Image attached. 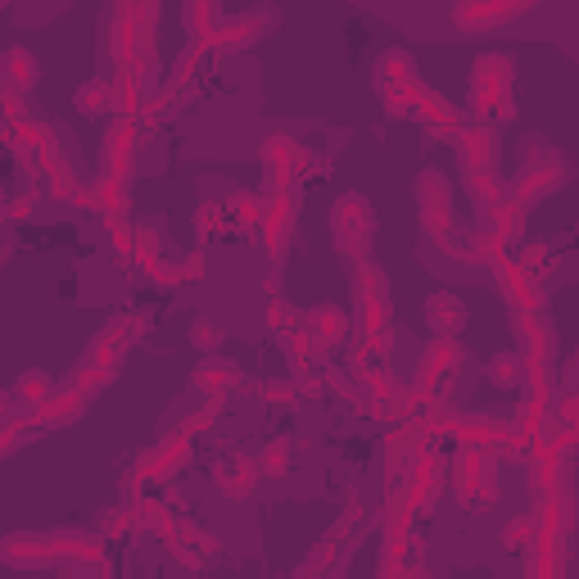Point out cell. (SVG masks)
Returning <instances> with one entry per match:
<instances>
[{
    "instance_id": "cell-1",
    "label": "cell",
    "mask_w": 579,
    "mask_h": 579,
    "mask_svg": "<svg viewBox=\"0 0 579 579\" xmlns=\"http://www.w3.org/2000/svg\"><path fill=\"white\" fill-rule=\"evenodd\" d=\"M331 227H335V240H340V249H344V254L362 258V249H367L371 227H376V218H371V204H367V200H358V195H344V200L335 204Z\"/></svg>"
},
{
    "instance_id": "cell-2",
    "label": "cell",
    "mask_w": 579,
    "mask_h": 579,
    "mask_svg": "<svg viewBox=\"0 0 579 579\" xmlns=\"http://www.w3.org/2000/svg\"><path fill=\"white\" fill-rule=\"evenodd\" d=\"M299 331H304L308 344H313V358H322V353H331L335 344L349 335V317H344L335 304H317V308H308V313H304Z\"/></svg>"
},
{
    "instance_id": "cell-3",
    "label": "cell",
    "mask_w": 579,
    "mask_h": 579,
    "mask_svg": "<svg viewBox=\"0 0 579 579\" xmlns=\"http://www.w3.org/2000/svg\"><path fill=\"white\" fill-rule=\"evenodd\" d=\"M561 177H566V168L557 163V154L548 159V168H543V163H525V172L516 177V186H512V204H516V209H530V204H539L548 190L561 186Z\"/></svg>"
},
{
    "instance_id": "cell-4",
    "label": "cell",
    "mask_w": 579,
    "mask_h": 579,
    "mask_svg": "<svg viewBox=\"0 0 579 579\" xmlns=\"http://www.w3.org/2000/svg\"><path fill=\"white\" fill-rule=\"evenodd\" d=\"M37 77H41V64H37V55H32V50L10 46L5 55H0V91L23 95V91H32V86H37Z\"/></svg>"
},
{
    "instance_id": "cell-5",
    "label": "cell",
    "mask_w": 579,
    "mask_h": 579,
    "mask_svg": "<svg viewBox=\"0 0 579 579\" xmlns=\"http://www.w3.org/2000/svg\"><path fill=\"white\" fill-rule=\"evenodd\" d=\"M457 371H462V349L453 340H435L426 349V358H421V385L426 390H444Z\"/></svg>"
},
{
    "instance_id": "cell-6",
    "label": "cell",
    "mask_w": 579,
    "mask_h": 579,
    "mask_svg": "<svg viewBox=\"0 0 579 579\" xmlns=\"http://www.w3.org/2000/svg\"><path fill=\"white\" fill-rule=\"evenodd\" d=\"M0 557L10 561V566H50L55 548H50V534H14V539L0 543Z\"/></svg>"
},
{
    "instance_id": "cell-7",
    "label": "cell",
    "mask_w": 579,
    "mask_h": 579,
    "mask_svg": "<svg viewBox=\"0 0 579 579\" xmlns=\"http://www.w3.org/2000/svg\"><path fill=\"white\" fill-rule=\"evenodd\" d=\"M426 322H430V331H435V340H453V335L466 326L462 299L448 295V290H435V295H430V304H426Z\"/></svg>"
},
{
    "instance_id": "cell-8",
    "label": "cell",
    "mask_w": 579,
    "mask_h": 579,
    "mask_svg": "<svg viewBox=\"0 0 579 579\" xmlns=\"http://www.w3.org/2000/svg\"><path fill=\"white\" fill-rule=\"evenodd\" d=\"M457 154H462L466 172H489L498 159V141L489 127H466L462 132V145H457Z\"/></svg>"
},
{
    "instance_id": "cell-9",
    "label": "cell",
    "mask_w": 579,
    "mask_h": 579,
    "mask_svg": "<svg viewBox=\"0 0 579 579\" xmlns=\"http://www.w3.org/2000/svg\"><path fill=\"white\" fill-rule=\"evenodd\" d=\"M525 10H530V5H457L453 23H457V28L480 32V28H494V23L516 19V14H525Z\"/></svg>"
},
{
    "instance_id": "cell-10",
    "label": "cell",
    "mask_w": 579,
    "mask_h": 579,
    "mask_svg": "<svg viewBox=\"0 0 579 579\" xmlns=\"http://www.w3.org/2000/svg\"><path fill=\"white\" fill-rule=\"evenodd\" d=\"M254 485H258V462H249V457H231V462H222L218 489L227 498H245Z\"/></svg>"
},
{
    "instance_id": "cell-11",
    "label": "cell",
    "mask_w": 579,
    "mask_h": 579,
    "mask_svg": "<svg viewBox=\"0 0 579 579\" xmlns=\"http://www.w3.org/2000/svg\"><path fill=\"white\" fill-rule=\"evenodd\" d=\"M394 82H399V91L417 82V64H412L408 50H390V55L376 64V86H380V91H394Z\"/></svg>"
},
{
    "instance_id": "cell-12",
    "label": "cell",
    "mask_w": 579,
    "mask_h": 579,
    "mask_svg": "<svg viewBox=\"0 0 579 579\" xmlns=\"http://www.w3.org/2000/svg\"><path fill=\"white\" fill-rule=\"evenodd\" d=\"M82 408H86V399H77L73 390H68V394H50V399L37 408V417H32V421H37V426H68V421L82 417Z\"/></svg>"
},
{
    "instance_id": "cell-13",
    "label": "cell",
    "mask_w": 579,
    "mask_h": 579,
    "mask_svg": "<svg viewBox=\"0 0 579 579\" xmlns=\"http://www.w3.org/2000/svg\"><path fill=\"white\" fill-rule=\"evenodd\" d=\"M77 109L91 114V118L109 114V109H114V82H109V77H91V82H82L77 86Z\"/></svg>"
},
{
    "instance_id": "cell-14",
    "label": "cell",
    "mask_w": 579,
    "mask_h": 579,
    "mask_svg": "<svg viewBox=\"0 0 579 579\" xmlns=\"http://www.w3.org/2000/svg\"><path fill=\"white\" fill-rule=\"evenodd\" d=\"M417 200L426 213H448V177L444 172H421L417 177Z\"/></svg>"
},
{
    "instance_id": "cell-15",
    "label": "cell",
    "mask_w": 579,
    "mask_h": 579,
    "mask_svg": "<svg viewBox=\"0 0 579 579\" xmlns=\"http://www.w3.org/2000/svg\"><path fill=\"white\" fill-rule=\"evenodd\" d=\"M489 380H494L498 390H521L525 380V353H498L489 362Z\"/></svg>"
},
{
    "instance_id": "cell-16",
    "label": "cell",
    "mask_w": 579,
    "mask_h": 579,
    "mask_svg": "<svg viewBox=\"0 0 579 579\" xmlns=\"http://www.w3.org/2000/svg\"><path fill=\"white\" fill-rule=\"evenodd\" d=\"M236 380H240L236 362L218 358V353H209V362H204V367L195 371V385H200V390H213V385H218V394L227 390V385H236Z\"/></svg>"
},
{
    "instance_id": "cell-17",
    "label": "cell",
    "mask_w": 579,
    "mask_h": 579,
    "mask_svg": "<svg viewBox=\"0 0 579 579\" xmlns=\"http://www.w3.org/2000/svg\"><path fill=\"white\" fill-rule=\"evenodd\" d=\"M50 394H55V390H50V376H46V371H23V376L14 380V399L28 403L32 412H37L41 403L50 399Z\"/></svg>"
},
{
    "instance_id": "cell-18",
    "label": "cell",
    "mask_w": 579,
    "mask_h": 579,
    "mask_svg": "<svg viewBox=\"0 0 579 579\" xmlns=\"http://www.w3.org/2000/svg\"><path fill=\"white\" fill-rule=\"evenodd\" d=\"M132 525L150 534H168V512H163V503L145 498V503H132Z\"/></svg>"
},
{
    "instance_id": "cell-19",
    "label": "cell",
    "mask_w": 579,
    "mask_h": 579,
    "mask_svg": "<svg viewBox=\"0 0 579 579\" xmlns=\"http://www.w3.org/2000/svg\"><path fill=\"white\" fill-rule=\"evenodd\" d=\"M471 195L485 204V209H494L498 200H507V186H498L494 172H471Z\"/></svg>"
},
{
    "instance_id": "cell-20",
    "label": "cell",
    "mask_w": 579,
    "mask_h": 579,
    "mask_svg": "<svg viewBox=\"0 0 579 579\" xmlns=\"http://www.w3.org/2000/svg\"><path fill=\"white\" fill-rule=\"evenodd\" d=\"M258 471H267V475H285V471H290V444H285V439L267 444V453L258 457Z\"/></svg>"
},
{
    "instance_id": "cell-21",
    "label": "cell",
    "mask_w": 579,
    "mask_h": 579,
    "mask_svg": "<svg viewBox=\"0 0 579 579\" xmlns=\"http://www.w3.org/2000/svg\"><path fill=\"white\" fill-rule=\"evenodd\" d=\"M534 530H539V521H534V516H516V521H507L503 543H507V548H525V543L534 539Z\"/></svg>"
},
{
    "instance_id": "cell-22",
    "label": "cell",
    "mask_w": 579,
    "mask_h": 579,
    "mask_svg": "<svg viewBox=\"0 0 579 579\" xmlns=\"http://www.w3.org/2000/svg\"><path fill=\"white\" fill-rule=\"evenodd\" d=\"M190 340L200 344V349H218L222 344V326H213V322H195V331H190Z\"/></svg>"
},
{
    "instance_id": "cell-23",
    "label": "cell",
    "mask_w": 579,
    "mask_h": 579,
    "mask_svg": "<svg viewBox=\"0 0 579 579\" xmlns=\"http://www.w3.org/2000/svg\"><path fill=\"white\" fill-rule=\"evenodd\" d=\"M263 394H267L272 403H290V399H295V380H267Z\"/></svg>"
},
{
    "instance_id": "cell-24",
    "label": "cell",
    "mask_w": 579,
    "mask_h": 579,
    "mask_svg": "<svg viewBox=\"0 0 579 579\" xmlns=\"http://www.w3.org/2000/svg\"><path fill=\"white\" fill-rule=\"evenodd\" d=\"M59 10H64V5H37V10H32V5H23V10H19V23H46V19H55Z\"/></svg>"
},
{
    "instance_id": "cell-25",
    "label": "cell",
    "mask_w": 579,
    "mask_h": 579,
    "mask_svg": "<svg viewBox=\"0 0 579 579\" xmlns=\"http://www.w3.org/2000/svg\"><path fill=\"white\" fill-rule=\"evenodd\" d=\"M181 276H186V281H200V272H204V254H190L186 258V267H177Z\"/></svg>"
},
{
    "instance_id": "cell-26",
    "label": "cell",
    "mask_w": 579,
    "mask_h": 579,
    "mask_svg": "<svg viewBox=\"0 0 579 579\" xmlns=\"http://www.w3.org/2000/svg\"><path fill=\"white\" fill-rule=\"evenodd\" d=\"M14 421V390H0V426Z\"/></svg>"
},
{
    "instance_id": "cell-27",
    "label": "cell",
    "mask_w": 579,
    "mask_h": 579,
    "mask_svg": "<svg viewBox=\"0 0 579 579\" xmlns=\"http://www.w3.org/2000/svg\"><path fill=\"white\" fill-rule=\"evenodd\" d=\"M0 209H5V195H0Z\"/></svg>"
}]
</instances>
